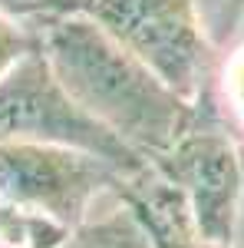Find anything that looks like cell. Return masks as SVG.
<instances>
[{
    "label": "cell",
    "mask_w": 244,
    "mask_h": 248,
    "mask_svg": "<svg viewBox=\"0 0 244 248\" xmlns=\"http://www.w3.org/2000/svg\"><path fill=\"white\" fill-rule=\"evenodd\" d=\"M37 40L70 96L142 162L158 159L198 116V103L70 7L37 20Z\"/></svg>",
    "instance_id": "obj_1"
},
{
    "label": "cell",
    "mask_w": 244,
    "mask_h": 248,
    "mask_svg": "<svg viewBox=\"0 0 244 248\" xmlns=\"http://www.w3.org/2000/svg\"><path fill=\"white\" fill-rule=\"evenodd\" d=\"M149 166L178 192L191 225L205 242H234L241 202V146L218 119L198 106L195 123Z\"/></svg>",
    "instance_id": "obj_5"
},
{
    "label": "cell",
    "mask_w": 244,
    "mask_h": 248,
    "mask_svg": "<svg viewBox=\"0 0 244 248\" xmlns=\"http://www.w3.org/2000/svg\"><path fill=\"white\" fill-rule=\"evenodd\" d=\"M0 139L89 153L113 162L126 175H139L149 166L70 96L40 46L0 79Z\"/></svg>",
    "instance_id": "obj_4"
},
{
    "label": "cell",
    "mask_w": 244,
    "mask_h": 248,
    "mask_svg": "<svg viewBox=\"0 0 244 248\" xmlns=\"http://www.w3.org/2000/svg\"><path fill=\"white\" fill-rule=\"evenodd\" d=\"M198 106L211 119H218L238 142H244V20L234 17L231 33L218 43L215 73Z\"/></svg>",
    "instance_id": "obj_7"
},
{
    "label": "cell",
    "mask_w": 244,
    "mask_h": 248,
    "mask_svg": "<svg viewBox=\"0 0 244 248\" xmlns=\"http://www.w3.org/2000/svg\"><path fill=\"white\" fill-rule=\"evenodd\" d=\"M132 179L89 153L0 139V205L43 215L76 232Z\"/></svg>",
    "instance_id": "obj_3"
},
{
    "label": "cell",
    "mask_w": 244,
    "mask_h": 248,
    "mask_svg": "<svg viewBox=\"0 0 244 248\" xmlns=\"http://www.w3.org/2000/svg\"><path fill=\"white\" fill-rule=\"evenodd\" d=\"M63 7L89 17L175 93L191 103L205 96L218 60L205 0H70Z\"/></svg>",
    "instance_id": "obj_2"
},
{
    "label": "cell",
    "mask_w": 244,
    "mask_h": 248,
    "mask_svg": "<svg viewBox=\"0 0 244 248\" xmlns=\"http://www.w3.org/2000/svg\"><path fill=\"white\" fill-rule=\"evenodd\" d=\"M53 10H59V0H0V14L23 23H37Z\"/></svg>",
    "instance_id": "obj_10"
},
{
    "label": "cell",
    "mask_w": 244,
    "mask_h": 248,
    "mask_svg": "<svg viewBox=\"0 0 244 248\" xmlns=\"http://www.w3.org/2000/svg\"><path fill=\"white\" fill-rule=\"evenodd\" d=\"M70 248H152L145 232L139 229L132 215L119 199H109L96 215L79 225L70 238Z\"/></svg>",
    "instance_id": "obj_8"
},
{
    "label": "cell",
    "mask_w": 244,
    "mask_h": 248,
    "mask_svg": "<svg viewBox=\"0 0 244 248\" xmlns=\"http://www.w3.org/2000/svg\"><path fill=\"white\" fill-rule=\"evenodd\" d=\"M241 146V202H238V222H234V242L231 248H244V142Z\"/></svg>",
    "instance_id": "obj_11"
},
{
    "label": "cell",
    "mask_w": 244,
    "mask_h": 248,
    "mask_svg": "<svg viewBox=\"0 0 244 248\" xmlns=\"http://www.w3.org/2000/svg\"><path fill=\"white\" fill-rule=\"evenodd\" d=\"M115 199L135 215V222L145 232L152 248H231V245L205 242L195 232L185 202L152 166H145L139 175L126 179L115 192Z\"/></svg>",
    "instance_id": "obj_6"
},
{
    "label": "cell",
    "mask_w": 244,
    "mask_h": 248,
    "mask_svg": "<svg viewBox=\"0 0 244 248\" xmlns=\"http://www.w3.org/2000/svg\"><path fill=\"white\" fill-rule=\"evenodd\" d=\"M234 17H241V20H244V0H241V7H238V14H234Z\"/></svg>",
    "instance_id": "obj_12"
},
{
    "label": "cell",
    "mask_w": 244,
    "mask_h": 248,
    "mask_svg": "<svg viewBox=\"0 0 244 248\" xmlns=\"http://www.w3.org/2000/svg\"><path fill=\"white\" fill-rule=\"evenodd\" d=\"M37 23H23L0 14V79L7 77L30 50H37Z\"/></svg>",
    "instance_id": "obj_9"
}]
</instances>
